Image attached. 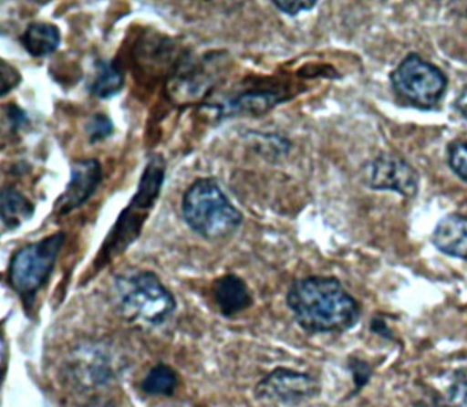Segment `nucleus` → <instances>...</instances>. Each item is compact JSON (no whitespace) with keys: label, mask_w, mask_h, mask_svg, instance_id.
<instances>
[{"label":"nucleus","mask_w":467,"mask_h":407,"mask_svg":"<svg viewBox=\"0 0 467 407\" xmlns=\"http://www.w3.org/2000/svg\"><path fill=\"white\" fill-rule=\"evenodd\" d=\"M212 292L216 307L226 318L243 313L253 305L248 285L238 275L220 276L213 281Z\"/></svg>","instance_id":"nucleus-11"},{"label":"nucleus","mask_w":467,"mask_h":407,"mask_svg":"<svg viewBox=\"0 0 467 407\" xmlns=\"http://www.w3.org/2000/svg\"><path fill=\"white\" fill-rule=\"evenodd\" d=\"M453 107H455L457 113H459L463 120H467V85L463 88V90L460 93L459 97H457L455 103H453Z\"/></svg>","instance_id":"nucleus-23"},{"label":"nucleus","mask_w":467,"mask_h":407,"mask_svg":"<svg viewBox=\"0 0 467 407\" xmlns=\"http://www.w3.org/2000/svg\"><path fill=\"white\" fill-rule=\"evenodd\" d=\"M22 80L21 72L8 62L2 60V65H0V97L5 98L12 93L15 89L19 87Z\"/></svg>","instance_id":"nucleus-21"},{"label":"nucleus","mask_w":467,"mask_h":407,"mask_svg":"<svg viewBox=\"0 0 467 407\" xmlns=\"http://www.w3.org/2000/svg\"><path fill=\"white\" fill-rule=\"evenodd\" d=\"M104 180V170L97 159L75 160L64 193L54 203L56 215H68L88 202Z\"/></svg>","instance_id":"nucleus-9"},{"label":"nucleus","mask_w":467,"mask_h":407,"mask_svg":"<svg viewBox=\"0 0 467 407\" xmlns=\"http://www.w3.org/2000/svg\"><path fill=\"white\" fill-rule=\"evenodd\" d=\"M181 213L191 231L209 242L232 237L244 221L215 177H200L191 183L183 193Z\"/></svg>","instance_id":"nucleus-3"},{"label":"nucleus","mask_w":467,"mask_h":407,"mask_svg":"<svg viewBox=\"0 0 467 407\" xmlns=\"http://www.w3.org/2000/svg\"><path fill=\"white\" fill-rule=\"evenodd\" d=\"M441 407H467V367L453 370L439 400Z\"/></svg>","instance_id":"nucleus-17"},{"label":"nucleus","mask_w":467,"mask_h":407,"mask_svg":"<svg viewBox=\"0 0 467 407\" xmlns=\"http://www.w3.org/2000/svg\"><path fill=\"white\" fill-rule=\"evenodd\" d=\"M365 185L377 192H393L407 199L420 192V175L412 165L393 153H381L363 171Z\"/></svg>","instance_id":"nucleus-7"},{"label":"nucleus","mask_w":467,"mask_h":407,"mask_svg":"<svg viewBox=\"0 0 467 407\" xmlns=\"http://www.w3.org/2000/svg\"><path fill=\"white\" fill-rule=\"evenodd\" d=\"M431 241L441 254L467 261V216L449 214L441 219Z\"/></svg>","instance_id":"nucleus-12"},{"label":"nucleus","mask_w":467,"mask_h":407,"mask_svg":"<svg viewBox=\"0 0 467 407\" xmlns=\"http://www.w3.org/2000/svg\"><path fill=\"white\" fill-rule=\"evenodd\" d=\"M285 100L282 91L271 88L244 89L239 93L230 95L219 104L205 103L203 108L216 111V117L230 118L235 116H262Z\"/></svg>","instance_id":"nucleus-10"},{"label":"nucleus","mask_w":467,"mask_h":407,"mask_svg":"<svg viewBox=\"0 0 467 407\" xmlns=\"http://www.w3.org/2000/svg\"><path fill=\"white\" fill-rule=\"evenodd\" d=\"M272 3L279 12L285 13V15L289 16V17H296V16L299 15L301 12L312 11L316 5H317L316 0H312V2H310V0H305V2H302V0L301 2H299V0H295V2L273 0Z\"/></svg>","instance_id":"nucleus-22"},{"label":"nucleus","mask_w":467,"mask_h":407,"mask_svg":"<svg viewBox=\"0 0 467 407\" xmlns=\"http://www.w3.org/2000/svg\"><path fill=\"white\" fill-rule=\"evenodd\" d=\"M3 116L5 118L6 124L13 134L18 133L23 128L29 124L27 111L16 103H8L3 107Z\"/></svg>","instance_id":"nucleus-20"},{"label":"nucleus","mask_w":467,"mask_h":407,"mask_svg":"<svg viewBox=\"0 0 467 407\" xmlns=\"http://www.w3.org/2000/svg\"><path fill=\"white\" fill-rule=\"evenodd\" d=\"M285 304L296 323L311 334L345 333L361 317L360 304L332 276H308L292 282Z\"/></svg>","instance_id":"nucleus-1"},{"label":"nucleus","mask_w":467,"mask_h":407,"mask_svg":"<svg viewBox=\"0 0 467 407\" xmlns=\"http://www.w3.org/2000/svg\"><path fill=\"white\" fill-rule=\"evenodd\" d=\"M394 94L420 110H431L445 97L449 78L436 65L417 54L407 55L390 74Z\"/></svg>","instance_id":"nucleus-6"},{"label":"nucleus","mask_w":467,"mask_h":407,"mask_svg":"<svg viewBox=\"0 0 467 407\" xmlns=\"http://www.w3.org/2000/svg\"><path fill=\"white\" fill-rule=\"evenodd\" d=\"M95 74L87 85L88 93L100 100H109L121 93L125 85L124 72L114 60L98 58Z\"/></svg>","instance_id":"nucleus-14"},{"label":"nucleus","mask_w":467,"mask_h":407,"mask_svg":"<svg viewBox=\"0 0 467 407\" xmlns=\"http://www.w3.org/2000/svg\"><path fill=\"white\" fill-rule=\"evenodd\" d=\"M35 215V205L31 200L16 187L5 186L0 196V216L3 229L16 231L23 223L28 222Z\"/></svg>","instance_id":"nucleus-15"},{"label":"nucleus","mask_w":467,"mask_h":407,"mask_svg":"<svg viewBox=\"0 0 467 407\" xmlns=\"http://www.w3.org/2000/svg\"><path fill=\"white\" fill-rule=\"evenodd\" d=\"M114 288L118 307L131 321L158 327L176 311V297L156 272L140 270L118 276Z\"/></svg>","instance_id":"nucleus-4"},{"label":"nucleus","mask_w":467,"mask_h":407,"mask_svg":"<svg viewBox=\"0 0 467 407\" xmlns=\"http://www.w3.org/2000/svg\"><path fill=\"white\" fill-rule=\"evenodd\" d=\"M62 36L60 28L54 23H29L19 36V44L33 58H44L55 54L60 47Z\"/></svg>","instance_id":"nucleus-13"},{"label":"nucleus","mask_w":467,"mask_h":407,"mask_svg":"<svg viewBox=\"0 0 467 407\" xmlns=\"http://www.w3.org/2000/svg\"><path fill=\"white\" fill-rule=\"evenodd\" d=\"M320 392V382L312 374L285 367L266 374L255 387L258 399L287 406L310 402Z\"/></svg>","instance_id":"nucleus-8"},{"label":"nucleus","mask_w":467,"mask_h":407,"mask_svg":"<svg viewBox=\"0 0 467 407\" xmlns=\"http://www.w3.org/2000/svg\"><path fill=\"white\" fill-rule=\"evenodd\" d=\"M66 241L65 232H56L29 243L12 256L8 266V284L26 308L33 301L55 271L56 262Z\"/></svg>","instance_id":"nucleus-5"},{"label":"nucleus","mask_w":467,"mask_h":407,"mask_svg":"<svg viewBox=\"0 0 467 407\" xmlns=\"http://www.w3.org/2000/svg\"><path fill=\"white\" fill-rule=\"evenodd\" d=\"M171 407H193V406L187 405V403H177V405H173Z\"/></svg>","instance_id":"nucleus-24"},{"label":"nucleus","mask_w":467,"mask_h":407,"mask_svg":"<svg viewBox=\"0 0 467 407\" xmlns=\"http://www.w3.org/2000/svg\"><path fill=\"white\" fill-rule=\"evenodd\" d=\"M166 160L162 154L154 153L148 159L141 172L137 193L123 210L117 222L104 239L99 251V268L109 264L118 256L123 255L140 237L144 223L152 212L160 198L164 180H166Z\"/></svg>","instance_id":"nucleus-2"},{"label":"nucleus","mask_w":467,"mask_h":407,"mask_svg":"<svg viewBox=\"0 0 467 407\" xmlns=\"http://www.w3.org/2000/svg\"><path fill=\"white\" fill-rule=\"evenodd\" d=\"M85 132L88 134V143L104 142L113 136L115 124L108 114L95 113L88 118V123L85 124Z\"/></svg>","instance_id":"nucleus-18"},{"label":"nucleus","mask_w":467,"mask_h":407,"mask_svg":"<svg viewBox=\"0 0 467 407\" xmlns=\"http://www.w3.org/2000/svg\"><path fill=\"white\" fill-rule=\"evenodd\" d=\"M179 386V376L172 367L160 363L154 366L144 380L140 389L150 396H172Z\"/></svg>","instance_id":"nucleus-16"},{"label":"nucleus","mask_w":467,"mask_h":407,"mask_svg":"<svg viewBox=\"0 0 467 407\" xmlns=\"http://www.w3.org/2000/svg\"><path fill=\"white\" fill-rule=\"evenodd\" d=\"M450 169L467 183V142L453 143L447 154Z\"/></svg>","instance_id":"nucleus-19"}]
</instances>
